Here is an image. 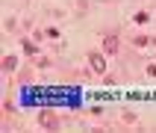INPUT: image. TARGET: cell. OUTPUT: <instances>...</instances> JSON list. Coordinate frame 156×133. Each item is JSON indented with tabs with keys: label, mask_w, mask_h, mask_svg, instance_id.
Segmentation results:
<instances>
[{
	"label": "cell",
	"mask_w": 156,
	"mask_h": 133,
	"mask_svg": "<svg viewBox=\"0 0 156 133\" xmlns=\"http://www.w3.org/2000/svg\"><path fill=\"white\" fill-rule=\"evenodd\" d=\"M88 62H91V68L100 71V74L106 71V59H103V53H88Z\"/></svg>",
	"instance_id": "1"
},
{
	"label": "cell",
	"mask_w": 156,
	"mask_h": 133,
	"mask_svg": "<svg viewBox=\"0 0 156 133\" xmlns=\"http://www.w3.org/2000/svg\"><path fill=\"white\" fill-rule=\"evenodd\" d=\"M118 47H121L118 35H106V39H103V50L106 53H118Z\"/></svg>",
	"instance_id": "2"
},
{
	"label": "cell",
	"mask_w": 156,
	"mask_h": 133,
	"mask_svg": "<svg viewBox=\"0 0 156 133\" xmlns=\"http://www.w3.org/2000/svg\"><path fill=\"white\" fill-rule=\"evenodd\" d=\"M41 124L44 127H56V115L53 113H41Z\"/></svg>",
	"instance_id": "3"
},
{
	"label": "cell",
	"mask_w": 156,
	"mask_h": 133,
	"mask_svg": "<svg viewBox=\"0 0 156 133\" xmlns=\"http://www.w3.org/2000/svg\"><path fill=\"white\" fill-rule=\"evenodd\" d=\"M24 53H27V56H35V53H38V47H35L33 42H24Z\"/></svg>",
	"instance_id": "4"
},
{
	"label": "cell",
	"mask_w": 156,
	"mask_h": 133,
	"mask_svg": "<svg viewBox=\"0 0 156 133\" xmlns=\"http://www.w3.org/2000/svg\"><path fill=\"white\" fill-rule=\"evenodd\" d=\"M147 21H150L147 12H136V24H147Z\"/></svg>",
	"instance_id": "5"
},
{
	"label": "cell",
	"mask_w": 156,
	"mask_h": 133,
	"mask_svg": "<svg viewBox=\"0 0 156 133\" xmlns=\"http://www.w3.org/2000/svg\"><path fill=\"white\" fill-rule=\"evenodd\" d=\"M3 65H6V71H12V68L18 65V59H15V56H6V62H3Z\"/></svg>",
	"instance_id": "6"
},
{
	"label": "cell",
	"mask_w": 156,
	"mask_h": 133,
	"mask_svg": "<svg viewBox=\"0 0 156 133\" xmlns=\"http://www.w3.org/2000/svg\"><path fill=\"white\" fill-rule=\"evenodd\" d=\"M147 74H150V77H156V65H147Z\"/></svg>",
	"instance_id": "7"
}]
</instances>
